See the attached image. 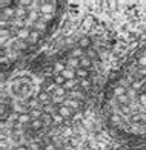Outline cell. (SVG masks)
<instances>
[{"mask_svg":"<svg viewBox=\"0 0 146 150\" xmlns=\"http://www.w3.org/2000/svg\"><path fill=\"white\" fill-rule=\"evenodd\" d=\"M122 150H146V142H138V144H128Z\"/></svg>","mask_w":146,"mask_h":150,"instance_id":"obj_5","label":"cell"},{"mask_svg":"<svg viewBox=\"0 0 146 150\" xmlns=\"http://www.w3.org/2000/svg\"><path fill=\"white\" fill-rule=\"evenodd\" d=\"M108 129L129 144L146 142V38L111 72L102 93Z\"/></svg>","mask_w":146,"mask_h":150,"instance_id":"obj_2","label":"cell"},{"mask_svg":"<svg viewBox=\"0 0 146 150\" xmlns=\"http://www.w3.org/2000/svg\"><path fill=\"white\" fill-rule=\"evenodd\" d=\"M3 150H69L51 135L39 136H9V144Z\"/></svg>","mask_w":146,"mask_h":150,"instance_id":"obj_4","label":"cell"},{"mask_svg":"<svg viewBox=\"0 0 146 150\" xmlns=\"http://www.w3.org/2000/svg\"><path fill=\"white\" fill-rule=\"evenodd\" d=\"M95 57L86 45L32 57L3 78V127L8 136L51 135L88 106L95 86Z\"/></svg>","mask_w":146,"mask_h":150,"instance_id":"obj_1","label":"cell"},{"mask_svg":"<svg viewBox=\"0 0 146 150\" xmlns=\"http://www.w3.org/2000/svg\"><path fill=\"white\" fill-rule=\"evenodd\" d=\"M59 2L2 3V60L8 71L34 57L55 31L63 12Z\"/></svg>","mask_w":146,"mask_h":150,"instance_id":"obj_3","label":"cell"}]
</instances>
